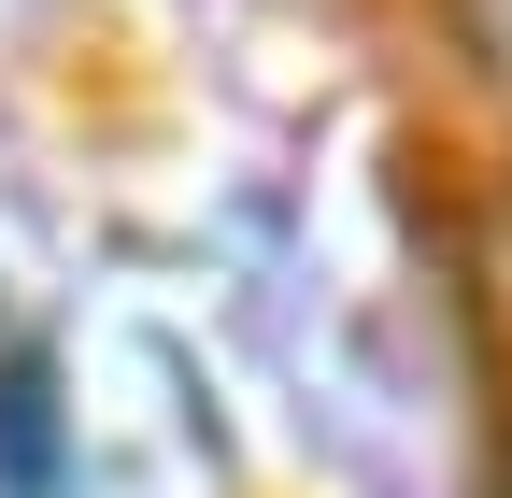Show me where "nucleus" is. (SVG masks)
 <instances>
[{"mask_svg": "<svg viewBox=\"0 0 512 498\" xmlns=\"http://www.w3.org/2000/svg\"><path fill=\"white\" fill-rule=\"evenodd\" d=\"M72 470V413H57V356L0 342V498H57Z\"/></svg>", "mask_w": 512, "mask_h": 498, "instance_id": "nucleus-1", "label": "nucleus"}]
</instances>
